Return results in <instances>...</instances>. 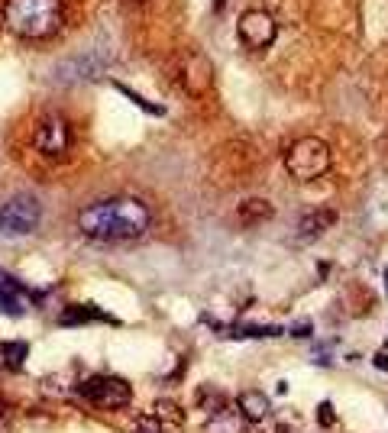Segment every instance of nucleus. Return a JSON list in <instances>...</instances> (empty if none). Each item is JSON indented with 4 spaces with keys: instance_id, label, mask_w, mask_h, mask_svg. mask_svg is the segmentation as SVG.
<instances>
[{
    "instance_id": "1",
    "label": "nucleus",
    "mask_w": 388,
    "mask_h": 433,
    "mask_svg": "<svg viewBox=\"0 0 388 433\" xmlns=\"http://www.w3.org/2000/svg\"><path fill=\"white\" fill-rule=\"evenodd\" d=\"M152 224V214L136 197H110L78 214V230L98 243H130L140 239Z\"/></svg>"
},
{
    "instance_id": "2",
    "label": "nucleus",
    "mask_w": 388,
    "mask_h": 433,
    "mask_svg": "<svg viewBox=\"0 0 388 433\" xmlns=\"http://www.w3.org/2000/svg\"><path fill=\"white\" fill-rule=\"evenodd\" d=\"M7 26L23 39H49L62 29V0H7Z\"/></svg>"
},
{
    "instance_id": "3",
    "label": "nucleus",
    "mask_w": 388,
    "mask_h": 433,
    "mask_svg": "<svg viewBox=\"0 0 388 433\" xmlns=\"http://www.w3.org/2000/svg\"><path fill=\"white\" fill-rule=\"evenodd\" d=\"M285 165L298 182H314L330 168V149L324 140L318 136H301V140L291 142L288 155H285Z\"/></svg>"
},
{
    "instance_id": "4",
    "label": "nucleus",
    "mask_w": 388,
    "mask_h": 433,
    "mask_svg": "<svg viewBox=\"0 0 388 433\" xmlns=\"http://www.w3.org/2000/svg\"><path fill=\"white\" fill-rule=\"evenodd\" d=\"M78 398L91 407H104V411H113V407H127L130 398H133V388H130L123 378L117 375H91L78 385Z\"/></svg>"
},
{
    "instance_id": "5",
    "label": "nucleus",
    "mask_w": 388,
    "mask_h": 433,
    "mask_svg": "<svg viewBox=\"0 0 388 433\" xmlns=\"http://www.w3.org/2000/svg\"><path fill=\"white\" fill-rule=\"evenodd\" d=\"M43 220V204L33 194H16L0 204V233L4 236H29Z\"/></svg>"
},
{
    "instance_id": "6",
    "label": "nucleus",
    "mask_w": 388,
    "mask_h": 433,
    "mask_svg": "<svg viewBox=\"0 0 388 433\" xmlns=\"http://www.w3.org/2000/svg\"><path fill=\"white\" fill-rule=\"evenodd\" d=\"M236 33H240V42L246 46V49L262 52V49H268V46L276 42L278 23H276V16L268 14V10L253 7V10H246V14H240V20H236Z\"/></svg>"
},
{
    "instance_id": "7",
    "label": "nucleus",
    "mask_w": 388,
    "mask_h": 433,
    "mask_svg": "<svg viewBox=\"0 0 388 433\" xmlns=\"http://www.w3.org/2000/svg\"><path fill=\"white\" fill-rule=\"evenodd\" d=\"M33 146L36 152H43L46 159H62L71 146V126L62 113H46L36 126V136H33Z\"/></svg>"
},
{
    "instance_id": "8",
    "label": "nucleus",
    "mask_w": 388,
    "mask_h": 433,
    "mask_svg": "<svg viewBox=\"0 0 388 433\" xmlns=\"http://www.w3.org/2000/svg\"><path fill=\"white\" fill-rule=\"evenodd\" d=\"M178 81L188 94H207L214 84V65L204 52L188 49L178 58Z\"/></svg>"
},
{
    "instance_id": "9",
    "label": "nucleus",
    "mask_w": 388,
    "mask_h": 433,
    "mask_svg": "<svg viewBox=\"0 0 388 433\" xmlns=\"http://www.w3.org/2000/svg\"><path fill=\"white\" fill-rule=\"evenodd\" d=\"M0 311L14 317H20L26 311V298H23L20 281H14L4 268H0Z\"/></svg>"
},
{
    "instance_id": "10",
    "label": "nucleus",
    "mask_w": 388,
    "mask_h": 433,
    "mask_svg": "<svg viewBox=\"0 0 388 433\" xmlns=\"http://www.w3.org/2000/svg\"><path fill=\"white\" fill-rule=\"evenodd\" d=\"M333 224H337V210H333V207L314 210V214H308L301 220V236L304 239H314V236H320L324 230H330Z\"/></svg>"
},
{
    "instance_id": "11",
    "label": "nucleus",
    "mask_w": 388,
    "mask_h": 433,
    "mask_svg": "<svg viewBox=\"0 0 388 433\" xmlns=\"http://www.w3.org/2000/svg\"><path fill=\"white\" fill-rule=\"evenodd\" d=\"M26 359V343H0V365L4 369H20Z\"/></svg>"
},
{
    "instance_id": "12",
    "label": "nucleus",
    "mask_w": 388,
    "mask_h": 433,
    "mask_svg": "<svg viewBox=\"0 0 388 433\" xmlns=\"http://www.w3.org/2000/svg\"><path fill=\"white\" fill-rule=\"evenodd\" d=\"M243 411H246V417L249 420H262L268 414V398L266 395H259V392H253V395H243Z\"/></svg>"
},
{
    "instance_id": "13",
    "label": "nucleus",
    "mask_w": 388,
    "mask_h": 433,
    "mask_svg": "<svg viewBox=\"0 0 388 433\" xmlns=\"http://www.w3.org/2000/svg\"><path fill=\"white\" fill-rule=\"evenodd\" d=\"M98 317V311L94 308H65L62 311V327H78V323H88V320H94Z\"/></svg>"
},
{
    "instance_id": "14",
    "label": "nucleus",
    "mask_w": 388,
    "mask_h": 433,
    "mask_svg": "<svg viewBox=\"0 0 388 433\" xmlns=\"http://www.w3.org/2000/svg\"><path fill=\"white\" fill-rule=\"evenodd\" d=\"M240 214L246 216V220H262V216H272V207H268L266 201H246L240 207Z\"/></svg>"
},
{
    "instance_id": "15",
    "label": "nucleus",
    "mask_w": 388,
    "mask_h": 433,
    "mask_svg": "<svg viewBox=\"0 0 388 433\" xmlns=\"http://www.w3.org/2000/svg\"><path fill=\"white\" fill-rule=\"evenodd\" d=\"M113 88H117V91H123V94H127V98H130V100H133V104H140V107H142V110H149V113H155V117H159V113H162V107H159V104H149V100H146V98H140V94H133V91H130V88H127V84H113Z\"/></svg>"
},
{
    "instance_id": "16",
    "label": "nucleus",
    "mask_w": 388,
    "mask_h": 433,
    "mask_svg": "<svg viewBox=\"0 0 388 433\" xmlns=\"http://www.w3.org/2000/svg\"><path fill=\"white\" fill-rule=\"evenodd\" d=\"M136 433H159V427H155L152 420H146V424H140V427H136Z\"/></svg>"
},
{
    "instance_id": "17",
    "label": "nucleus",
    "mask_w": 388,
    "mask_h": 433,
    "mask_svg": "<svg viewBox=\"0 0 388 433\" xmlns=\"http://www.w3.org/2000/svg\"><path fill=\"white\" fill-rule=\"evenodd\" d=\"M375 365H382V369H388V356H375Z\"/></svg>"
},
{
    "instance_id": "18",
    "label": "nucleus",
    "mask_w": 388,
    "mask_h": 433,
    "mask_svg": "<svg viewBox=\"0 0 388 433\" xmlns=\"http://www.w3.org/2000/svg\"><path fill=\"white\" fill-rule=\"evenodd\" d=\"M133 4H146V0H133Z\"/></svg>"
}]
</instances>
